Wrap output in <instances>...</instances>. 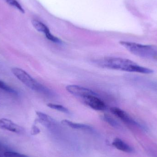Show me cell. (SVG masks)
<instances>
[{
    "label": "cell",
    "mask_w": 157,
    "mask_h": 157,
    "mask_svg": "<svg viewBox=\"0 0 157 157\" xmlns=\"http://www.w3.org/2000/svg\"><path fill=\"white\" fill-rule=\"evenodd\" d=\"M0 128L15 133H21L24 129L8 119H0Z\"/></svg>",
    "instance_id": "cell-8"
},
{
    "label": "cell",
    "mask_w": 157,
    "mask_h": 157,
    "mask_svg": "<svg viewBox=\"0 0 157 157\" xmlns=\"http://www.w3.org/2000/svg\"><path fill=\"white\" fill-rule=\"evenodd\" d=\"M4 155L5 157H28L25 155L11 151H6L4 153Z\"/></svg>",
    "instance_id": "cell-16"
},
{
    "label": "cell",
    "mask_w": 157,
    "mask_h": 157,
    "mask_svg": "<svg viewBox=\"0 0 157 157\" xmlns=\"http://www.w3.org/2000/svg\"><path fill=\"white\" fill-rule=\"evenodd\" d=\"M101 118L102 121L106 122L112 127H114L115 128H120V125L119 123L111 116L106 115V114H104V115H102V116H101Z\"/></svg>",
    "instance_id": "cell-12"
},
{
    "label": "cell",
    "mask_w": 157,
    "mask_h": 157,
    "mask_svg": "<svg viewBox=\"0 0 157 157\" xmlns=\"http://www.w3.org/2000/svg\"><path fill=\"white\" fill-rule=\"evenodd\" d=\"M36 113L38 118V121L40 123L47 128L53 129L52 128L55 124V121L52 117L40 112H36Z\"/></svg>",
    "instance_id": "cell-9"
},
{
    "label": "cell",
    "mask_w": 157,
    "mask_h": 157,
    "mask_svg": "<svg viewBox=\"0 0 157 157\" xmlns=\"http://www.w3.org/2000/svg\"><path fill=\"white\" fill-rule=\"evenodd\" d=\"M0 89L12 94V95H17V92L16 90H15L13 89L10 86L5 83L3 81L0 80Z\"/></svg>",
    "instance_id": "cell-13"
},
{
    "label": "cell",
    "mask_w": 157,
    "mask_h": 157,
    "mask_svg": "<svg viewBox=\"0 0 157 157\" xmlns=\"http://www.w3.org/2000/svg\"><path fill=\"white\" fill-rule=\"evenodd\" d=\"M31 22H32V25L35 28V29L39 32L43 33V34H45V36L48 40L52 41V42H55V43H61V40L57 37L53 36L51 33L48 28L45 24L37 20H33Z\"/></svg>",
    "instance_id": "cell-6"
},
{
    "label": "cell",
    "mask_w": 157,
    "mask_h": 157,
    "mask_svg": "<svg viewBox=\"0 0 157 157\" xmlns=\"http://www.w3.org/2000/svg\"><path fill=\"white\" fill-rule=\"evenodd\" d=\"M112 144L115 148L122 152L127 153H133L134 152V150L132 147L120 138L114 139Z\"/></svg>",
    "instance_id": "cell-10"
},
{
    "label": "cell",
    "mask_w": 157,
    "mask_h": 157,
    "mask_svg": "<svg viewBox=\"0 0 157 157\" xmlns=\"http://www.w3.org/2000/svg\"><path fill=\"white\" fill-rule=\"evenodd\" d=\"M66 89L72 95L82 99L90 95L98 96V94L96 92L91 90L78 85H68L66 87Z\"/></svg>",
    "instance_id": "cell-5"
},
{
    "label": "cell",
    "mask_w": 157,
    "mask_h": 157,
    "mask_svg": "<svg viewBox=\"0 0 157 157\" xmlns=\"http://www.w3.org/2000/svg\"><path fill=\"white\" fill-rule=\"evenodd\" d=\"M89 107L97 111H104L107 108L105 103L96 95H90L83 99Z\"/></svg>",
    "instance_id": "cell-7"
},
{
    "label": "cell",
    "mask_w": 157,
    "mask_h": 157,
    "mask_svg": "<svg viewBox=\"0 0 157 157\" xmlns=\"http://www.w3.org/2000/svg\"><path fill=\"white\" fill-rule=\"evenodd\" d=\"M12 72L18 80L32 90L46 95L50 96L51 90L32 78L26 72L22 69L13 68L11 70Z\"/></svg>",
    "instance_id": "cell-3"
},
{
    "label": "cell",
    "mask_w": 157,
    "mask_h": 157,
    "mask_svg": "<svg viewBox=\"0 0 157 157\" xmlns=\"http://www.w3.org/2000/svg\"><path fill=\"white\" fill-rule=\"evenodd\" d=\"M96 65L102 68L129 72L151 74L154 72L151 69L143 67L132 61L116 57L103 58L94 61Z\"/></svg>",
    "instance_id": "cell-1"
},
{
    "label": "cell",
    "mask_w": 157,
    "mask_h": 157,
    "mask_svg": "<svg viewBox=\"0 0 157 157\" xmlns=\"http://www.w3.org/2000/svg\"><path fill=\"white\" fill-rule=\"evenodd\" d=\"M3 148L2 146V144L0 143V150H2V148Z\"/></svg>",
    "instance_id": "cell-18"
},
{
    "label": "cell",
    "mask_w": 157,
    "mask_h": 157,
    "mask_svg": "<svg viewBox=\"0 0 157 157\" xmlns=\"http://www.w3.org/2000/svg\"><path fill=\"white\" fill-rule=\"evenodd\" d=\"M62 124L65 126H68L74 129L77 130H83V131H89V132H92L93 128L89 125L86 124H82L77 123L73 122L68 120H63L61 122Z\"/></svg>",
    "instance_id": "cell-11"
},
{
    "label": "cell",
    "mask_w": 157,
    "mask_h": 157,
    "mask_svg": "<svg viewBox=\"0 0 157 157\" xmlns=\"http://www.w3.org/2000/svg\"><path fill=\"white\" fill-rule=\"evenodd\" d=\"M47 106L49 108H51V109H52L56 110L61 112L63 113H70L69 109H67L66 107H63L62 105L49 103L47 104Z\"/></svg>",
    "instance_id": "cell-14"
},
{
    "label": "cell",
    "mask_w": 157,
    "mask_h": 157,
    "mask_svg": "<svg viewBox=\"0 0 157 157\" xmlns=\"http://www.w3.org/2000/svg\"><path fill=\"white\" fill-rule=\"evenodd\" d=\"M110 111L113 114L115 115L116 117L121 119L122 121L129 124V125H133V126H136L139 127L140 129L144 130H146L147 128L143 124H140L138 122L133 119L131 116H130L127 113L122 110L120 108L116 107H112L110 108Z\"/></svg>",
    "instance_id": "cell-4"
},
{
    "label": "cell",
    "mask_w": 157,
    "mask_h": 157,
    "mask_svg": "<svg viewBox=\"0 0 157 157\" xmlns=\"http://www.w3.org/2000/svg\"><path fill=\"white\" fill-rule=\"evenodd\" d=\"M120 44L136 56L157 62V47L130 41H121Z\"/></svg>",
    "instance_id": "cell-2"
},
{
    "label": "cell",
    "mask_w": 157,
    "mask_h": 157,
    "mask_svg": "<svg viewBox=\"0 0 157 157\" xmlns=\"http://www.w3.org/2000/svg\"><path fill=\"white\" fill-rule=\"evenodd\" d=\"M9 5L13 7L16 8L17 10H19L20 12L22 13H25L24 9H23L21 5L17 2V0H4Z\"/></svg>",
    "instance_id": "cell-15"
},
{
    "label": "cell",
    "mask_w": 157,
    "mask_h": 157,
    "mask_svg": "<svg viewBox=\"0 0 157 157\" xmlns=\"http://www.w3.org/2000/svg\"><path fill=\"white\" fill-rule=\"evenodd\" d=\"M40 131L39 129L36 126H33L32 127V130H31V134L33 135H36L39 133Z\"/></svg>",
    "instance_id": "cell-17"
}]
</instances>
